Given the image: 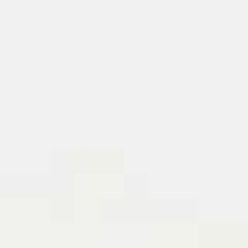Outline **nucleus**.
<instances>
[]
</instances>
